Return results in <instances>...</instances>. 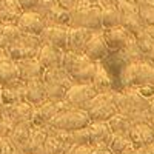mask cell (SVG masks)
Here are the masks:
<instances>
[{
	"instance_id": "obj_7",
	"label": "cell",
	"mask_w": 154,
	"mask_h": 154,
	"mask_svg": "<svg viewBox=\"0 0 154 154\" xmlns=\"http://www.w3.org/2000/svg\"><path fill=\"white\" fill-rule=\"evenodd\" d=\"M116 6L120 12V26H123L130 34L134 35L143 28H146L134 2H131V0H117Z\"/></svg>"
},
{
	"instance_id": "obj_34",
	"label": "cell",
	"mask_w": 154,
	"mask_h": 154,
	"mask_svg": "<svg viewBox=\"0 0 154 154\" xmlns=\"http://www.w3.org/2000/svg\"><path fill=\"white\" fill-rule=\"evenodd\" d=\"M5 9H6L16 20L19 19V16L23 12V8L20 6L19 0H5Z\"/></svg>"
},
{
	"instance_id": "obj_21",
	"label": "cell",
	"mask_w": 154,
	"mask_h": 154,
	"mask_svg": "<svg viewBox=\"0 0 154 154\" xmlns=\"http://www.w3.org/2000/svg\"><path fill=\"white\" fill-rule=\"evenodd\" d=\"M20 80L17 63L6 54L0 57V86H9Z\"/></svg>"
},
{
	"instance_id": "obj_12",
	"label": "cell",
	"mask_w": 154,
	"mask_h": 154,
	"mask_svg": "<svg viewBox=\"0 0 154 154\" xmlns=\"http://www.w3.org/2000/svg\"><path fill=\"white\" fill-rule=\"evenodd\" d=\"M68 26L65 25H46L40 34L42 43L53 45L60 49H66L68 46Z\"/></svg>"
},
{
	"instance_id": "obj_29",
	"label": "cell",
	"mask_w": 154,
	"mask_h": 154,
	"mask_svg": "<svg viewBox=\"0 0 154 154\" xmlns=\"http://www.w3.org/2000/svg\"><path fill=\"white\" fill-rule=\"evenodd\" d=\"M133 37H134L136 45L139 46V49H140V53H142V54L148 56L151 51L154 49V37H152L149 28H143L142 31H139Z\"/></svg>"
},
{
	"instance_id": "obj_26",
	"label": "cell",
	"mask_w": 154,
	"mask_h": 154,
	"mask_svg": "<svg viewBox=\"0 0 154 154\" xmlns=\"http://www.w3.org/2000/svg\"><path fill=\"white\" fill-rule=\"evenodd\" d=\"M100 19H102V29L119 26L120 25V12L116 5H102Z\"/></svg>"
},
{
	"instance_id": "obj_15",
	"label": "cell",
	"mask_w": 154,
	"mask_h": 154,
	"mask_svg": "<svg viewBox=\"0 0 154 154\" xmlns=\"http://www.w3.org/2000/svg\"><path fill=\"white\" fill-rule=\"evenodd\" d=\"M103 34V40L106 43V48L111 51H119L126 46V43L130 42V38L133 34H130L123 26H112V28H103L102 31Z\"/></svg>"
},
{
	"instance_id": "obj_17",
	"label": "cell",
	"mask_w": 154,
	"mask_h": 154,
	"mask_svg": "<svg viewBox=\"0 0 154 154\" xmlns=\"http://www.w3.org/2000/svg\"><path fill=\"white\" fill-rule=\"evenodd\" d=\"M106 43L103 40V34H102V31H94L91 34V37H89V40L86 42L85 45V49H83V54L86 57H89L91 60L97 62L100 59H103L106 56Z\"/></svg>"
},
{
	"instance_id": "obj_24",
	"label": "cell",
	"mask_w": 154,
	"mask_h": 154,
	"mask_svg": "<svg viewBox=\"0 0 154 154\" xmlns=\"http://www.w3.org/2000/svg\"><path fill=\"white\" fill-rule=\"evenodd\" d=\"M31 131H32L31 122L16 123V126L12 128V131L9 134V140H11L12 145H14L17 149H22V146L28 142V139L31 136Z\"/></svg>"
},
{
	"instance_id": "obj_39",
	"label": "cell",
	"mask_w": 154,
	"mask_h": 154,
	"mask_svg": "<svg viewBox=\"0 0 154 154\" xmlns=\"http://www.w3.org/2000/svg\"><path fill=\"white\" fill-rule=\"evenodd\" d=\"M66 154H89V145H72Z\"/></svg>"
},
{
	"instance_id": "obj_47",
	"label": "cell",
	"mask_w": 154,
	"mask_h": 154,
	"mask_svg": "<svg viewBox=\"0 0 154 154\" xmlns=\"http://www.w3.org/2000/svg\"><path fill=\"white\" fill-rule=\"evenodd\" d=\"M94 2H97V0H94Z\"/></svg>"
},
{
	"instance_id": "obj_43",
	"label": "cell",
	"mask_w": 154,
	"mask_h": 154,
	"mask_svg": "<svg viewBox=\"0 0 154 154\" xmlns=\"http://www.w3.org/2000/svg\"><path fill=\"white\" fill-rule=\"evenodd\" d=\"M3 119V112H2V109H0V120Z\"/></svg>"
},
{
	"instance_id": "obj_35",
	"label": "cell",
	"mask_w": 154,
	"mask_h": 154,
	"mask_svg": "<svg viewBox=\"0 0 154 154\" xmlns=\"http://www.w3.org/2000/svg\"><path fill=\"white\" fill-rule=\"evenodd\" d=\"M16 126V122L8 116H3V119L0 120V136L2 137H9L12 128Z\"/></svg>"
},
{
	"instance_id": "obj_38",
	"label": "cell",
	"mask_w": 154,
	"mask_h": 154,
	"mask_svg": "<svg viewBox=\"0 0 154 154\" xmlns=\"http://www.w3.org/2000/svg\"><path fill=\"white\" fill-rule=\"evenodd\" d=\"M42 0H19L20 6L23 8V11H29V9H35L40 5Z\"/></svg>"
},
{
	"instance_id": "obj_37",
	"label": "cell",
	"mask_w": 154,
	"mask_h": 154,
	"mask_svg": "<svg viewBox=\"0 0 154 154\" xmlns=\"http://www.w3.org/2000/svg\"><path fill=\"white\" fill-rule=\"evenodd\" d=\"M56 2H57L59 6H62L63 9H66L68 12H72V11H75L77 8L80 6L82 0H56Z\"/></svg>"
},
{
	"instance_id": "obj_5",
	"label": "cell",
	"mask_w": 154,
	"mask_h": 154,
	"mask_svg": "<svg viewBox=\"0 0 154 154\" xmlns=\"http://www.w3.org/2000/svg\"><path fill=\"white\" fill-rule=\"evenodd\" d=\"M91 119L85 109L82 108H66L57 112V116L48 123V126L57 128V130L65 131H74L79 128L88 126Z\"/></svg>"
},
{
	"instance_id": "obj_2",
	"label": "cell",
	"mask_w": 154,
	"mask_h": 154,
	"mask_svg": "<svg viewBox=\"0 0 154 154\" xmlns=\"http://www.w3.org/2000/svg\"><path fill=\"white\" fill-rule=\"evenodd\" d=\"M42 80L45 83V89H46V99L51 102H65V96L66 91L75 83L71 75L63 69L62 66H56V68H48L43 71Z\"/></svg>"
},
{
	"instance_id": "obj_44",
	"label": "cell",
	"mask_w": 154,
	"mask_h": 154,
	"mask_svg": "<svg viewBox=\"0 0 154 154\" xmlns=\"http://www.w3.org/2000/svg\"><path fill=\"white\" fill-rule=\"evenodd\" d=\"M2 26H3V22H2V20H0V29H2Z\"/></svg>"
},
{
	"instance_id": "obj_18",
	"label": "cell",
	"mask_w": 154,
	"mask_h": 154,
	"mask_svg": "<svg viewBox=\"0 0 154 154\" xmlns=\"http://www.w3.org/2000/svg\"><path fill=\"white\" fill-rule=\"evenodd\" d=\"M17 68H19V75L20 80L28 82L32 79H38L43 75L45 68L40 65V62L37 60V57H29V59H22L17 60Z\"/></svg>"
},
{
	"instance_id": "obj_32",
	"label": "cell",
	"mask_w": 154,
	"mask_h": 154,
	"mask_svg": "<svg viewBox=\"0 0 154 154\" xmlns=\"http://www.w3.org/2000/svg\"><path fill=\"white\" fill-rule=\"evenodd\" d=\"M91 83L96 86V89H97L99 93L100 91H109V88L112 85L111 77L108 75L106 69L103 66H100V65H97V69H96V74L93 77V82Z\"/></svg>"
},
{
	"instance_id": "obj_3",
	"label": "cell",
	"mask_w": 154,
	"mask_h": 154,
	"mask_svg": "<svg viewBox=\"0 0 154 154\" xmlns=\"http://www.w3.org/2000/svg\"><path fill=\"white\" fill-rule=\"evenodd\" d=\"M120 80L126 88L154 85V65L143 60L128 63L120 72Z\"/></svg>"
},
{
	"instance_id": "obj_40",
	"label": "cell",
	"mask_w": 154,
	"mask_h": 154,
	"mask_svg": "<svg viewBox=\"0 0 154 154\" xmlns=\"http://www.w3.org/2000/svg\"><path fill=\"white\" fill-rule=\"evenodd\" d=\"M148 111H149V114L151 116H154V96L149 99V102H148Z\"/></svg>"
},
{
	"instance_id": "obj_9",
	"label": "cell",
	"mask_w": 154,
	"mask_h": 154,
	"mask_svg": "<svg viewBox=\"0 0 154 154\" xmlns=\"http://www.w3.org/2000/svg\"><path fill=\"white\" fill-rule=\"evenodd\" d=\"M99 91L93 83H74L65 96V102L71 108H82L91 100Z\"/></svg>"
},
{
	"instance_id": "obj_10",
	"label": "cell",
	"mask_w": 154,
	"mask_h": 154,
	"mask_svg": "<svg viewBox=\"0 0 154 154\" xmlns=\"http://www.w3.org/2000/svg\"><path fill=\"white\" fill-rule=\"evenodd\" d=\"M42 5L45 6L43 9L40 8L35 11L43 16L46 25H65V26L69 25L71 12H68L66 9L59 6V3L56 0H42Z\"/></svg>"
},
{
	"instance_id": "obj_16",
	"label": "cell",
	"mask_w": 154,
	"mask_h": 154,
	"mask_svg": "<svg viewBox=\"0 0 154 154\" xmlns=\"http://www.w3.org/2000/svg\"><path fill=\"white\" fill-rule=\"evenodd\" d=\"M34 106L35 105L23 100V102H19L16 105H0V109H2L3 116H8V117H11L16 123H20V122H31Z\"/></svg>"
},
{
	"instance_id": "obj_25",
	"label": "cell",
	"mask_w": 154,
	"mask_h": 154,
	"mask_svg": "<svg viewBox=\"0 0 154 154\" xmlns=\"http://www.w3.org/2000/svg\"><path fill=\"white\" fill-rule=\"evenodd\" d=\"M46 137H48V133H46V130H45V126H42V128H32L28 142L22 146L20 151L25 152V154H34L38 148L43 146Z\"/></svg>"
},
{
	"instance_id": "obj_45",
	"label": "cell",
	"mask_w": 154,
	"mask_h": 154,
	"mask_svg": "<svg viewBox=\"0 0 154 154\" xmlns=\"http://www.w3.org/2000/svg\"><path fill=\"white\" fill-rule=\"evenodd\" d=\"M151 28H154V26H151ZM151 34H152V37H154V29H152V31H151Z\"/></svg>"
},
{
	"instance_id": "obj_8",
	"label": "cell",
	"mask_w": 154,
	"mask_h": 154,
	"mask_svg": "<svg viewBox=\"0 0 154 154\" xmlns=\"http://www.w3.org/2000/svg\"><path fill=\"white\" fill-rule=\"evenodd\" d=\"M69 28H86L91 31L102 29V19H100V8L99 6H79L75 11L71 12V20H69Z\"/></svg>"
},
{
	"instance_id": "obj_14",
	"label": "cell",
	"mask_w": 154,
	"mask_h": 154,
	"mask_svg": "<svg viewBox=\"0 0 154 154\" xmlns=\"http://www.w3.org/2000/svg\"><path fill=\"white\" fill-rule=\"evenodd\" d=\"M128 137H130L134 148H143V146L152 145L154 143V128L151 126L149 122L134 123L131 126V130L128 131Z\"/></svg>"
},
{
	"instance_id": "obj_1",
	"label": "cell",
	"mask_w": 154,
	"mask_h": 154,
	"mask_svg": "<svg viewBox=\"0 0 154 154\" xmlns=\"http://www.w3.org/2000/svg\"><path fill=\"white\" fill-rule=\"evenodd\" d=\"M60 66L71 75L75 83H91L97 69V63L83 53L77 54L74 51L63 49Z\"/></svg>"
},
{
	"instance_id": "obj_31",
	"label": "cell",
	"mask_w": 154,
	"mask_h": 154,
	"mask_svg": "<svg viewBox=\"0 0 154 154\" xmlns=\"http://www.w3.org/2000/svg\"><path fill=\"white\" fill-rule=\"evenodd\" d=\"M130 146H133L128 134H114L111 136L109 142H108V148L111 151V154H122L125 149H128Z\"/></svg>"
},
{
	"instance_id": "obj_20",
	"label": "cell",
	"mask_w": 154,
	"mask_h": 154,
	"mask_svg": "<svg viewBox=\"0 0 154 154\" xmlns=\"http://www.w3.org/2000/svg\"><path fill=\"white\" fill-rule=\"evenodd\" d=\"M93 32L94 31L86 29V28H77V26L69 28L68 29V46H66V49L74 51L77 54H82L83 49H85V45L89 40V37H91Z\"/></svg>"
},
{
	"instance_id": "obj_42",
	"label": "cell",
	"mask_w": 154,
	"mask_h": 154,
	"mask_svg": "<svg viewBox=\"0 0 154 154\" xmlns=\"http://www.w3.org/2000/svg\"><path fill=\"white\" fill-rule=\"evenodd\" d=\"M149 123H151V126L154 128V116H152V117H151V120H149Z\"/></svg>"
},
{
	"instance_id": "obj_23",
	"label": "cell",
	"mask_w": 154,
	"mask_h": 154,
	"mask_svg": "<svg viewBox=\"0 0 154 154\" xmlns=\"http://www.w3.org/2000/svg\"><path fill=\"white\" fill-rule=\"evenodd\" d=\"M25 100L32 105H38L46 100V89L42 77L25 82Z\"/></svg>"
},
{
	"instance_id": "obj_19",
	"label": "cell",
	"mask_w": 154,
	"mask_h": 154,
	"mask_svg": "<svg viewBox=\"0 0 154 154\" xmlns=\"http://www.w3.org/2000/svg\"><path fill=\"white\" fill-rule=\"evenodd\" d=\"M62 53H63V49H60V48L42 43L40 49L37 53V60L40 62V65L45 69L56 68V66H60V63H62Z\"/></svg>"
},
{
	"instance_id": "obj_30",
	"label": "cell",
	"mask_w": 154,
	"mask_h": 154,
	"mask_svg": "<svg viewBox=\"0 0 154 154\" xmlns=\"http://www.w3.org/2000/svg\"><path fill=\"white\" fill-rule=\"evenodd\" d=\"M136 5L145 26L146 28L154 26V0H137Z\"/></svg>"
},
{
	"instance_id": "obj_11",
	"label": "cell",
	"mask_w": 154,
	"mask_h": 154,
	"mask_svg": "<svg viewBox=\"0 0 154 154\" xmlns=\"http://www.w3.org/2000/svg\"><path fill=\"white\" fill-rule=\"evenodd\" d=\"M17 26L20 28L22 32H26V34H34V35H40L42 31L46 26V22L43 19V16L40 12H37L34 9L29 11H23L22 14L17 19Z\"/></svg>"
},
{
	"instance_id": "obj_4",
	"label": "cell",
	"mask_w": 154,
	"mask_h": 154,
	"mask_svg": "<svg viewBox=\"0 0 154 154\" xmlns=\"http://www.w3.org/2000/svg\"><path fill=\"white\" fill-rule=\"evenodd\" d=\"M88 112L89 119L93 120H103L108 122L116 112H119L112 102V91H100L97 93L88 103L83 106Z\"/></svg>"
},
{
	"instance_id": "obj_28",
	"label": "cell",
	"mask_w": 154,
	"mask_h": 154,
	"mask_svg": "<svg viewBox=\"0 0 154 154\" xmlns=\"http://www.w3.org/2000/svg\"><path fill=\"white\" fill-rule=\"evenodd\" d=\"M108 125H109L111 131L114 134H128V131H130L131 126H133V122L128 116H125L122 112H116L108 120Z\"/></svg>"
},
{
	"instance_id": "obj_36",
	"label": "cell",
	"mask_w": 154,
	"mask_h": 154,
	"mask_svg": "<svg viewBox=\"0 0 154 154\" xmlns=\"http://www.w3.org/2000/svg\"><path fill=\"white\" fill-rule=\"evenodd\" d=\"M16 146L12 145L9 137H2L0 136V154H14Z\"/></svg>"
},
{
	"instance_id": "obj_46",
	"label": "cell",
	"mask_w": 154,
	"mask_h": 154,
	"mask_svg": "<svg viewBox=\"0 0 154 154\" xmlns=\"http://www.w3.org/2000/svg\"><path fill=\"white\" fill-rule=\"evenodd\" d=\"M131 2H134V3H136V2H137V0H131Z\"/></svg>"
},
{
	"instance_id": "obj_27",
	"label": "cell",
	"mask_w": 154,
	"mask_h": 154,
	"mask_svg": "<svg viewBox=\"0 0 154 154\" xmlns=\"http://www.w3.org/2000/svg\"><path fill=\"white\" fill-rule=\"evenodd\" d=\"M20 35H22V31L17 26V23H3L2 29H0V48L5 51L11 43L19 40Z\"/></svg>"
},
{
	"instance_id": "obj_13",
	"label": "cell",
	"mask_w": 154,
	"mask_h": 154,
	"mask_svg": "<svg viewBox=\"0 0 154 154\" xmlns=\"http://www.w3.org/2000/svg\"><path fill=\"white\" fill-rule=\"evenodd\" d=\"M60 111V106L56 102L51 100H43L42 103H38L34 106V112H32V119H31V125L32 128H42L45 125H48L53 120L57 112Z\"/></svg>"
},
{
	"instance_id": "obj_6",
	"label": "cell",
	"mask_w": 154,
	"mask_h": 154,
	"mask_svg": "<svg viewBox=\"0 0 154 154\" xmlns=\"http://www.w3.org/2000/svg\"><path fill=\"white\" fill-rule=\"evenodd\" d=\"M40 46H42L40 35L22 32L19 40L11 43L5 49V54L9 59H12L14 62H17V60H22V59L37 57V53H38V49H40Z\"/></svg>"
},
{
	"instance_id": "obj_33",
	"label": "cell",
	"mask_w": 154,
	"mask_h": 154,
	"mask_svg": "<svg viewBox=\"0 0 154 154\" xmlns=\"http://www.w3.org/2000/svg\"><path fill=\"white\" fill-rule=\"evenodd\" d=\"M71 139L74 145H91V134H89L88 126L71 131Z\"/></svg>"
},
{
	"instance_id": "obj_22",
	"label": "cell",
	"mask_w": 154,
	"mask_h": 154,
	"mask_svg": "<svg viewBox=\"0 0 154 154\" xmlns=\"http://www.w3.org/2000/svg\"><path fill=\"white\" fill-rule=\"evenodd\" d=\"M89 134H91V145H108L112 131L108 122L103 120H93L88 125Z\"/></svg>"
},
{
	"instance_id": "obj_41",
	"label": "cell",
	"mask_w": 154,
	"mask_h": 154,
	"mask_svg": "<svg viewBox=\"0 0 154 154\" xmlns=\"http://www.w3.org/2000/svg\"><path fill=\"white\" fill-rule=\"evenodd\" d=\"M102 5H116L117 3V0H99Z\"/></svg>"
}]
</instances>
